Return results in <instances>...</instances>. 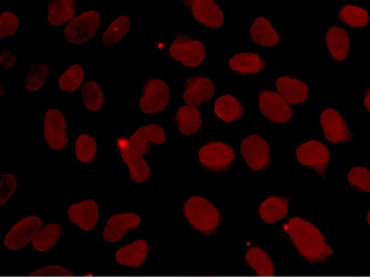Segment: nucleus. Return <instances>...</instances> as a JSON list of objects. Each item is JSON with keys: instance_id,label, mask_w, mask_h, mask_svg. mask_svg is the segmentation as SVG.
I'll return each instance as SVG.
<instances>
[{"instance_id": "1", "label": "nucleus", "mask_w": 370, "mask_h": 277, "mask_svg": "<svg viewBox=\"0 0 370 277\" xmlns=\"http://www.w3.org/2000/svg\"><path fill=\"white\" fill-rule=\"evenodd\" d=\"M291 240L301 255L312 264L324 262L333 254L321 231L307 220L293 218L286 225Z\"/></svg>"}, {"instance_id": "2", "label": "nucleus", "mask_w": 370, "mask_h": 277, "mask_svg": "<svg viewBox=\"0 0 370 277\" xmlns=\"http://www.w3.org/2000/svg\"><path fill=\"white\" fill-rule=\"evenodd\" d=\"M184 213L189 224L206 235L215 233L220 224L219 210L201 196H191L184 204Z\"/></svg>"}, {"instance_id": "3", "label": "nucleus", "mask_w": 370, "mask_h": 277, "mask_svg": "<svg viewBox=\"0 0 370 277\" xmlns=\"http://www.w3.org/2000/svg\"><path fill=\"white\" fill-rule=\"evenodd\" d=\"M99 25V13L94 11H85L68 23L65 28L66 40L72 45L84 44L96 34Z\"/></svg>"}, {"instance_id": "4", "label": "nucleus", "mask_w": 370, "mask_h": 277, "mask_svg": "<svg viewBox=\"0 0 370 277\" xmlns=\"http://www.w3.org/2000/svg\"><path fill=\"white\" fill-rule=\"evenodd\" d=\"M199 162L206 169L223 172L231 167L235 153L231 146L223 142L213 141L206 144L198 153Z\"/></svg>"}, {"instance_id": "5", "label": "nucleus", "mask_w": 370, "mask_h": 277, "mask_svg": "<svg viewBox=\"0 0 370 277\" xmlns=\"http://www.w3.org/2000/svg\"><path fill=\"white\" fill-rule=\"evenodd\" d=\"M169 54L185 67H198L205 60L206 47L201 42L191 41L189 37L180 35L172 42Z\"/></svg>"}, {"instance_id": "6", "label": "nucleus", "mask_w": 370, "mask_h": 277, "mask_svg": "<svg viewBox=\"0 0 370 277\" xmlns=\"http://www.w3.org/2000/svg\"><path fill=\"white\" fill-rule=\"evenodd\" d=\"M170 89L162 80H149L145 83L143 96L140 100L142 112L151 114L164 110L169 103Z\"/></svg>"}, {"instance_id": "7", "label": "nucleus", "mask_w": 370, "mask_h": 277, "mask_svg": "<svg viewBox=\"0 0 370 277\" xmlns=\"http://www.w3.org/2000/svg\"><path fill=\"white\" fill-rule=\"evenodd\" d=\"M42 226L43 222L39 217L23 218L7 233L4 239V245L11 250H18L26 247L30 241H33Z\"/></svg>"}, {"instance_id": "8", "label": "nucleus", "mask_w": 370, "mask_h": 277, "mask_svg": "<svg viewBox=\"0 0 370 277\" xmlns=\"http://www.w3.org/2000/svg\"><path fill=\"white\" fill-rule=\"evenodd\" d=\"M296 158L302 165L312 167L318 174L324 176L330 160L329 149L322 142L310 141L298 146Z\"/></svg>"}, {"instance_id": "9", "label": "nucleus", "mask_w": 370, "mask_h": 277, "mask_svg": "<svg viewBox=\"0 0 370 277\" xmlns=\"http://www.w3.org/2000/svg\"><path fill=\"white\" fill-rule=\"evenodd\" d=\"M269 144L259 136L246 137L241 143V153L249 167L263 170L269 165Z\"/></svg>"}, {"instance_id": "10", "label": "nucleus", "mask_w": 370, "mask_h": 277, "mask_svg": "<svg viewBox=\"0 0 370 277\" xmlns=\"http://www.w3.org/2000/svg\"><path fill=\"white\" fill-rule=\"evenodd\" d=\"M44 136L50 148L60 151L68 144L66 136V120L63 114L56 109H50L45 115Z\"/></svg>"}, {"instance_id": "11", "label": "nucleus", "mask_w": 370, "mask_h": 277, "mask_svg": "<svg viewBox=\"0 0 370 277\" xmlns=\"http://www.w3.org/2000/svg\"><path fill=\"white\" fill-rule=\"evenodd\" d=\"M118 148L123 162L129 167L132 181L136 183L147 181L150 177L151 170L146 160H144L143 155L130 146L129 139H118Z\"/></svg>"}, {"instance_id": "12", "label": "nucleus", "mask_w": 370, "mask_h": 277, "mask_svg": "<svg viewBox=\"0 0 370 277\" xmlns=\"http://www.w3.org/2000/svg\"><path fill=\"white\" fill-rule=\"evenodd\" d=\"M259 107L262 114L274 122H288L293 115L291 106L281 95L271 91H262L259 94Z\"/></svg>"}, {"instance_id": "13", "label": "nucleus", "mask_w": 370, "mask_h": 277, "mask_svg": "<svg viewBox=\"0 0 370 277\" xmlns=\"http://www.w3.org/2000/svg\"><path fill=\"white\" fill-rule=\"evenodd\" d=\"M185 4L191 8L194 18L206 27L220 28L224 23V14L213 0H191Z\"/></svg>"}, {"instance_id": "14", "label": "nucleus", "mask_w": 370, "mask_h": 277, "mask_svg": "<svg viewBox=\"0 0 370 277\" xmlns=\"http://www.w3.org/2000/svg\"><path fill=\"white\" fill-rule=\"evenodd\" d=\"M321 124L325 136L330 142L349 141L351 131L345 120L335 109H326L321 115Z\"/></svg>"}, {"instance_id": "15", "label": "nucleus", "mask_w": 370, "mask_h": 277, "mask_svg": "<svg viewBox=\"0 0 370 277\" xmlns=\"http://www.w3.org/2000/svg\"><path fill=\"white\" fill-rule=\"evenodd\" d=\"M141 224V218L134 213H123L111 217L104 227L103 238L108 242H117L120 240L125 232L134 230Z\"/></svg>"}, {"instance_id": "16", "label": "nucleus", "mask_w": 370, "mask_h": 277, "mask_svg": "<svg viewBox=\"0 0 370 277\" xmlns=\"http://www.w3.org/2000/svg\"><path fill=\"white\" fill-rule=\"evenodd\" d=\"M215 95V85L208 78L192 77L185 84L184 100L189 106L196 107L210 100Z\"/></svg>"}, {"instance_id": "17", "label": "nucleus", "mask_w": 370, "mask_h": 277, "mask_svg": "<svg viewBox=\"0 0 370 277\" xmlns=\"http://www.w3.org/2000/svg\"><path fill=\"white\" fill-rule=\"evenodd\" d=\"M68 217L71 222L78 225L83 231H91L99 220V206L92 200L74 204L69 208Z\"/></svg>"}, {"instance_id": "18", "label": "nucleus", "mask_w": 370, "mask_h": 277, "mask_svg": "<svg viewBox=\"0 0 370 277\" xmlns=\"http://www.w3.org/2000/svg\"><path fill=\"white\" fill-rule=\"evenodd\" d=\"M166 141L164 130L157 124L145 125L136 130L129 139L130 146L141 155L148 153L149 142L163 144Z\"/></svg>"}, {"instance_id": "19", "label": "nucleus", "mask_w": 370, "mask_h": 277, "mask_svg": "<svg viewBox=\"0 0 370 277\" xmlns=\"http://www.w3.org/2000/svg\"><path fill=\"white\" fill-rule=\"evenodd\" d=\"M276 88L282 98L288 104L303 103L308 98V88L305 83L291 77H281L277 80Z\"/></svg>"}, {"instance_id": "20", "label": "nucleus", "mask_w": 370, "mask_h": 277, "mask_svg": "<svg viewBox=\"0 0 370 277\" xmlns=\"http://www.w3.org/2000/svg\"><path fill=\"white\" fill-rule=\"evenodd\" d=\"M150 252V247L145 240L135 241L130 245L118 250L116 259L118 264L125 266L139 267L144 264Z\"/></svg>"}, {"instance_id": "21", "label": "nucleus", "mask_w": 370, "mask_h": 277, "mask_svg": "<svg viewBox=\"0 0 370 277\" xmlns=\"http://www.w3.org/2000/svg\"><path fill=\"white\" fill-rule=\"evenodd\" d=\"M327 46L332 58L337 61L345 60L349 53V35L343 28H330L326 35Z\"/></svg>"}, {"instance_id": "22", "label": "nucleus", "mask_w": 370, "mask_h": 277, "mask_svg": "<svg viewBox=\"0 0 370 277\" xmlns=\"http://www.w3.org/2000/svg\"><path fill=\"white\" fill-rule=\"evenodd\" d=\"M175 122L179 125V131L184 136L196 134L203 125L201 112L198 108L192 106H182L175 115Z\"/></svg>"}, {"instance_id": "23", "label": "nucleus", "mask_w": 370, "mask_h": 277, "mask_svg": "<svg viewBox=\"0 0 370 277\" xmlns=\"http://www.w3.org/2000/svg\"><path fill=\"white\" fill-rule=\"evenodd\" d=\"M288 200L281 196H270L267 199L259 208L260 217L267 223H275L281 221L288 215Z\"/></svg>"}, {"instance_id": "24", "label": "nucleus", "mask_w": 370, "mask_h": 277, "mask_svg": "<svg viewBox=\"0 0 370 277\" xmlns=\"http://www.w3.org/2000/svg\"><path fill=\"white\" fill-rule=\"evenodd\" d=\"M215 113L220 119L231 123L240 119L244 109L238 99L231 95H225L215 100Z\"/></svg>"}, {"instance_id": "25", "label": "nucleus", "mask_w": 370, "mask_h": 277, "mask_svg": "<svg viewBox=\"0 0 370 277\" xmlns=\"http://www.w3.org/2000/svg\"><path fill=\"white\" fill-rule=\"evenodd\" d=\"M250 33L253 41L260 46L274 47L279 44V34L267 18H258L255 20L251 27Z\"/></svg>"}, {"instance_id": "26", "label": "nucleus", "mask_w": 370, "mask_h": 277, "mask_svg": "<svg viewBox=\"0 0 370 277\" xmlns=\"http://www.w3.org/2000/svg\"><path fill=\"white\" fill-rule=\"evenodd\" d=\"M230 68L241 74H256L265 67V61L258 54L243 53L235 54L230 60Z\"/></svg>"}, {"instance_id": "27", "label": "nucleus", "mask_w": 370, "mask_h": 277, "mask_svg": "<svg viewBox=\"0 0 370 277\" xmlns=\"http://www.w3.org/2000/svg\"><path fill=\"white\" fill-rule=\"evenodd\" d=\"M76 4L72 0H55L49 4L48 20L51 25H62L72 20L75 16Z\"/></svg>"}, {"instance_id": "28", "label": "nucleus", "mask_w": 370, "mask_h": 277, "mask_svg": "<svg viewBox=\"0 0 370 277\" xmlns=\"http://www.w3.org/2000/svg\"><path fill=\"white\" fill-rule=\"evenodd\" d=\"M246 260L258 276H274V266L271 259L267 253L260 248L254 247L249 250L247 252Z\"/></svg>"}, {"instance_id": "29", "label": "nucleus", "mask_w": 370, "mask_h": 277, "mask_svg": "<svg viewBox=\"0 0 370 277\" xmlns=\"http://www.w3.org/2000/svg\"><path fill=\"white\" fill-rule=\"evenodd\" d=\"M61 236V227L58 224H50L38 232L33 239L32 244L35 250L44 252L53 248Z\"/></svg>"}, {"instance_id": "30", "label": "nucleus", "mask_w": 370, "mask_h": 277, "mask_svg": "<svg viewBox=\"0 0 370 277\" xmlns=\"http://www.w3.org/2000/svg\"><path fill=\"white\" fill-rule=\"evenodd\" d=\"M130 28V21L129 18L125 16H120L117 20L111 23L108 30L103 35V42L106 46H113L117 44L120 40L129 33Z\"/></svg>"}, {"instance_id": "31", "label": "nucleus", "mask_w": 370, "mask_h": 277, "mask_svg": "<svg viewBox=\"0 0 370 277\" xmlns=\"http://www.w3.org/2000/svg\"><path fill=\"white\" fill-rule=\"evenodd\" d=\"M339 18L351 28H364L369 23L366 11L357 6H346L339 13Z\"/></svg>"}, {"instance_id": "32", "label": "nucleus", "mask_w": 370, "mask_h": 277, "mask_svg": "<svg viewBox=\"0 0 370 277\" xmlns=\"http://www.w3.org/2000/svg\"><path fill=\"white\" fill-rule=\"evenodd\" d=\"M97 151L96 139L89 134L78 136L75 144L76 158L79 162L91 163L94 162Z\"/></svg>"}, {"instance_id": "33", "label": "nucleus", "mask_w": 370, "mask_h": 277, "mask_svg": "<svg viewBox=\"0 0 370 277\" xmlns=\"http://www.w3.org/2000/svg\"><path fill=\"white\" fill-rule=\"evenodd\" d=\"M84 80V70L82 66L73 65L61 76L59 86L63 91L72 93L79 88Z\"/></svg>"}, {"instance_id": "34", "label": "nucleus", "mask_w": 370, "mask_h": 277, "mask_svg": "<svg viewBox=\"0 0 370 277\" xmlns=\"http://www.w3.org/2000/svg\"><path fill=\"white\" fill-rule=\"evenodd\" d=\"M82 99L85 107L90 111H99L103 104V94L96 82L90 81L82 89Z\"/></svg>"}, {"instance_id": "35", "label": "nucleus", "mask_w": 370, "mask_h": 277, "mask_svg": "<svg viewBox=\"0 0 370 277\" xmlns=\"http://www.w3.org/2000/svg\"><path fill=\"white\" fill-rule=\"evenodd\" d=\"M49 72L48 66L44 65V64H39L30 69V73L27 76V81H26V87L28 91H39L46 84Z\"/></svg>"}, {"instance_id": "36", "label": "nucleus", "mask_w": 370, "mask_h": 277, "mask_svg": "<svg viewBox=\"0 0 370 277\" xmlns=\"http://www.w3.org/2000/svg\"><path fill=\"white\" fill-rule=\"evenodd\" d=\"M348 181L353 187L369 193L370 191V172L365 167H354L350 170Z\"/></svg>"}, {"instance_id": "37", "label": "nucleus", "mask_w": 370, "mask_h": 277, "mask_svg": "<svg viewBox=\"0 0 370 277\" xmlns=\"http://www.w3.org/2000/svg\"><path fill=\"white\" fill-rule=\"evenodd\" d=\"M18 28H20V21L13 13L6 11L0 16V39L13 35Z\"/></svg>"}, {"instance_id": "38", "label": "nucleus", "mask_w": 370, "mask_h": 277, "mask_svg": "<svg viewBox=\"0 0 370 277\" xmlns=\"http://www.w3.org/2000/svg\"><path fill=\"white\" fill-rule=\"evenodd\" d=\"M18 182L11 174L2 175L0 177V205H4L16 191Z\"/></svg>"}, {"instance_id": "39", "label": "nucleus", "mask_w": 370, "mask_h": 277, "mask_svg": "<svg viewBox=\"0 0 370 277\" xmlns=\"http://www.w3.org/2000/svg\"><path fill=\"white\" fill-rule=\"evenodd\" d=\"M30 276L71 277L73 276V274L72 272L67 271V269H64V267L59 266V265H51V266L45 267V269H39V271L32 272Z\"/></svg>"}, {"instance_id": "40", "label": "nucleus", "mask_w": 370, "mask_h": 277, "mask_svg": "<svg viewBox=\"0 0 370 277\" xmlns=\"http://www.w3.org/2000/svg\"><path fill=\"white\" fill-rule=\"evenodd\" d=\"M16 54H11L9 53V52H6V53L2 54L1 56V65L6 66V67L7 68H11L9 67V61H11V63L14 64V61H16Z\"/></svg>"}, {"instance_id": "41", "label": "nucleus", "mask_w": 370, "mask_h": 277, "mask_svg": "<svg viewBox=\"0 0 370 277\" xmlns=\"http://www.w3.org/2000/svg\"><path fill=\"white\" fill-rule=\"evenodd\" d=\"M364 105L366 107L367 110H370V92L369 89H367L366 96L364 98Z\"/></svg>"}, {"instance_id": "42", "label": "nucleus", "mask_w": 370, "mask_h": 277, "mask_svg": "<svg viewBox=\"0 0 370 277\" xmlns=\"http://www.w3.org/2000/svg\"><path fill=\"white\" fill-rule=\"evenodd\" d=\"M0 88H1V97L4 96V86H0Z\"/></svg>"}]
</instances>
